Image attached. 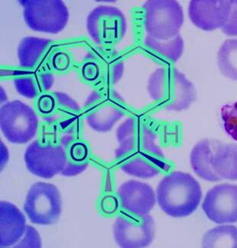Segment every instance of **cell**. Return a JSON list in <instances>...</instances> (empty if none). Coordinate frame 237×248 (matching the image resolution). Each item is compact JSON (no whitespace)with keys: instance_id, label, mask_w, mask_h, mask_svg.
Masks as SVG:
<instances>
[{"instance_id":"1","label":"cell","mask_w":237,"mask_h":248,"mask_svg":"<svg viewBox=\"0 0 237 248\" xmlns=\"http://www.w3.org/2000/svg\"><path fill=\"white\" fill-rule=\"evenodd\" d=\"M156 135L139 117L132 116L117 131L118 148L115 160L126 174L137 178L150 179L168 169L166 156L155 144Z\"/></svg>"},{"instance_id":"2","label":"cell","mask_w":237,"mask_h":248,"mask_svg":"<svg viewBox=\"0 0 237 248\" xmlns=\"http://www.w3.org/2000/svg\"><path fill=\"white\" fill-rule=\"evenodd\" d=\"M157 202L166 215L185 217L194 213L202 200V189L190 173L175 171L164 176L156 188Z\"/></svg>"},{"instance_id":"3","label":"cell","mask_w":237,"mask_h":248,"mask_svg":"<svg viewBox=\"0 0 237 248\" xmlns=\"http://www.w3.org/2000/svg\"><path fill=\"white\" fill-rule=\"evenodd\" d=\"M149 96L168 111L182 112L198 98L195 86L176 67L164 66L154 70L147 85Z\"/></svg>"},{"instance_id":"4","label":"cell","mask_w":237,"mask_h":248,"mask_svg":"<svg viewBox=\"0 0 237 248\" xmlns=\"http://www.w3.org/2000/svg\"><path fill=\"white\" fill-rule=\"evenodd\" d=\"M37 109L46 124L56 133L79 135L83 127V108L68 94L47 93L37 100Z\"/></svg>"},{"instance_id":"5","label":"cell","mask_w":237,"mask_h":248,"mask_svg":"<svg viewBox=\"0 0 237 248\" xmlns=\"http://www.w3.org/2000/svg\"><path fill=\"white\" fill-rule=\"evenodd\" d=\"M126 101L112 87H98L86 98L83 113L89 127L97 132H108L124 117Z\"/></svg>"},{"instance_id":"6","label":"cell","mask_w":237,"mask_h":248,"mask_svg":"<svg viewBox=\"0 0 237 248\" xmlns=\"http://www.w3.org/2000/svg\"><path fill=\"white\" fill-rule=\"evenodd\" d=\"M61 136H41L25 150V166L28 170L40 178L51 179L62 173L66 156L61 143Z\"/></svg>"},{"instance_id":"7","label":"cell","mask_w":237,"mask_h":248,"mask_svg":"<svg viewBox=\"0 0 237 248\" xmlns=\"http://www.w3.org/2000/svg\"><path fill=\"white\" fill-rule=\"evenodd\" d=\"M147 35L168 41L180 34L185 22L183 8L175 0H149L142 5Z\"/></svg>"},{"instance_id":"8","label":"cell","mask_w":237,"mask_h":248,"mask_svg":"<svg viewBox=\"0 0 237 248\" xmlns=\"http://www.w3.org/2000/svg\"><path fill=\"white\" fill-rule=\"evenodd\" d=\"M23 18L29 29L38 32L56 34L68 23L70 13L61 0H20Z\"/></svg>"},{"instance_id":"9","label":"cell","mask_w":237,"mask_h":248,"mask_svg":"<svg viewBox=\"0 0 237 248\" xmlns=\"http://www.w3.org/2000/svg\"><path fill=\"white\" fill-rule=\"evenodd\" d=\"M0 126L9 142L26 144L37 135L38 116L31 106L19 100L8 102L0 108Z\"/></svg>"},{"instance_id":"10","label":"cell","mask_w":237,"mask_h":248,"mask_svg":"<svg viewBox=\"0 0 237 248\" xmlns=\"http://www.w3.org/2000/svg\"><path fill=\"white\" fill-rule=\"evenodd\" d=\"M82 78L87 83L100 87H112L124 73V63L115 50L108 47L90 50L81 64Z\"/></svg>"},{"instance_id":"11","label":"cell","mask_w":237,"mask_h":248,"mask_svg":"<svg viewBox=\"0 0 237 248\" xmlns=\"http://www.w3.org/2000/svg\"><path fill=\"white\" fill-rule=\"evenodd\" d=\"M24 211L33 223L51 225L58 222L62 212L61 192L54 184L37 182L28 192Z\"/></svg>"},{"instance_id":"12","label":"cell","mask_w":237,"mask_h":248,"mask_svg":"<svg viewBox=\"0 0 237 248\" xmlns=\"http://www.w3.org/2000/svg\"><path fill=\"white\" fill-rule=\"evenodd\" d=\"M86 29L96 44L102 47H113L124 38L127 22L125 15L118 8L100 6L87 16Z\"/></svg>"},{"instance_id":"13","label":"cell","mask_w":237,"mask_h":248,"mask_svg":"<svg viewBox=\"0 0 237 248\" xmlns=\"http://www.w3.org/2000/svg\"><path fill=\"white\" fill-rule=\"evenodd\" d=\"M113 237L122 248L149 247L154 240L155 224L150 215L136 216L122 211L113 225Z\"/></svg>"},{"instance_id":"14","label":"cell","mask_w":237,"mask_h":248,"mask_svg":"<svg viewBox=\"0 0 237 248\" xmlns=\"http://www.w3.org/2000/svg\"><path fill=\"white\" fill-rule=\"evenodd\" d=\"M202 209L214 223L237 222V186L223 184L211 188L205 196Z\"/></svg>"},{"instance_id":"15","label":"cell","mask_w":237,"mask_h":248,"mask_svg":"<svg viewBox=\"0 0 237 248\" xmlns=\"http://www.w3.org/2000/svg\"><path fill=\"white\" fill-rule=\"evenodd\" d=\"M234 1L192 0L188 6L190 21L196 27L212 31L223 27L230 16Z\"/></svg>"},{"instance_id":"16","label":"cell","mask_w":237,"mask_h":248,"mask_svg":"<svg viewBox=\"0 0 237 248\" xmlns=\"http://www.w3.org/2000/svg\"><path fill=\"white\" fill-rule=\"evenodd\" d=\"M123 212L136 216L149 214L156 204V192L149 184L137 180L125 182L117 190Z\"/></svg>"},{"instance_id":"17","label":"cell","mask_w":237,"mask_h":248,"mask_svg":"<svg viewBox=\"0 0 237 248\" xmlns=\"http://www.w3.org/2000/svg\"><path fill=\"white\" fill-rule=\"evenodd\" d=\"M54 47L55 45L51 40L25 37L17 48L20 67L25 70L49 67L51 58L55 50Z\"/></svg>"},{"instance_id":"18","label":"cell","mask_w":237,"mask_h":248,"mask_svg":"<svg viewBox=\"0 0 237 248\" xmlns=\"http://www.w3.org/2000/svg\"><path fill=\"white\" fill-rule=\"evenodd\" d=\"M54 83L53 73L49 67L20 71L14 78L17 92L28 99H35L47 93Z\"/></svg>"},{"instance_id":"19","label":"cell","mask_w":237,"mask_h":248,"mask_svg":"<svg viewBox=\"0 0 237 248\" xmlns=\"http://www.w3.org/2000/svg\"><path fill=\"white\" fill-rule=\"evenodd\" d=\"M27 228L25 216L14 204L0 202V247L9 248L22 239Z\"/></svg>"},{"instance_id":"20","label":"cell","mask_w":237,"mask_h":248,"mask_svg":"<svg viewBox=\"0 0 237 248\" xmlns=\"http://www.w3.org/2000/svg\"><path fill=\"white\" fill-rule=\"evenodd\" d=\"M61 143L66 156V164L62 176H74L85 172L88 167V146L79 138V135H66L61 136Z\"/></svg>"},{"instance_id":"21","label":"cell","mask_w":237,"mask_h":248,"mask_svg":"<svg viewBox=\"0 0 237 248\" xmlns=\"http://www.w3.org/2000/svg\"><path fill=\"white\" fill-rule=\"evenodd\" d=\"M215 144L209 139L197 143L190 152V163L193 171L200 178L208 182H218L220 178L212 168V156Z\"/></svg>"},{"instance_id":"22","label":"cell","mask_w":237,"mask_h":248,"mask_svg":"<svg viewBox=\"0 0 237 248\" xmlns=\"http://www.w3.org/2000/svg\"><path fill=\"white\" fill-rule=\"evenodd\" d=\"M211 164L221 180H237V144H216Z\"/></svg>"},{"instance_id":"23","label":"cell","mask_w":237,"mask_h":248,"mask_svg":"<svg viewBox=\"0 0 237 248\" xmlns=\"http://www.w3.org/2000/svg\"><path fill=\"white\" fill-rule=\"evenodd\" d=\"M144 45L153 58L165 63L178 62L182 58L185 49V42L181 34L168 41H158L146 35Z\"/></svg>"},{"instance_id":"24","label":"cell","mask_w":237,"mask_h":248,"mask_svg":"<svg viewBox=\"0 0 237 248\" xmlns=\"http://www.w3.org/2000/svg\"><path fill=\"white\" fill-rule=\"evenodd\" d=\"M202 247L237 248V227L223 224L210 229L203 236Z\"/></svg>"},{"instance_id":"25","label":"cell","mask_w":237,"mask_h":248,"mask_svg":"<svg viewBox=\"0 0 237 248\" xmlns=\"http://www.w3.org/2000/svg\"><path fill=\"white\" fill-rule=\"evenodd\" d=\"M218 66L221 74L231 80L237 81V39L225 41L218 52Z\"/></svg>"},{"instance_id":"26","label":"cell","mask_w":237,"mask_h":248,"mask_svg":"<svg viewBox=\"0 0 237 248\" xmlns=\"http://www.w3.org/2000/svg\"><path fill=\"white\" fill-rule=\"evenodd\" d=\"M220 115L226 133L237 141V101L222 106Z\"/></svg>"},{"instance_id":"27","label":"cell","mask_w":237,"mask_h":248,"mask_svg":"<svg viewBox=\"0 0 237 248\" xmlns=\"http://www.w3.org/2000/svg\"><path fill=\"white\" fill-rule=\"evenodd\" d=\"M71 58L65 50H54L49 62L51 70L63 73L70 68Z\"/></svg>"},{"instance_id":"28","label":"cell","mask_w":237,"mask_h":248,"mask_svg":"<svg viewBox=\"0 0 237 248\" xmlns=\"http://www.w3.org/2000/svg\"><path fill=\"white\" fill-rule=\"evenodd\" d=\"M14 248H42V239L33 226L27 225L23 237Z\"/></svg>"},{"instance_id":"29","label":"cell","mask_w":237,"mask_h":248,"mask_svg":"<svg viewBox=\"0 0 237 248\" xmlns=\"http://www.w3.org/2000/svg\"><path fill=\"white\" fill-rule=\"evenodd\" d=\"M221 30L227 36H237V6L234 3L230 16L226 20V23L221 28Z\"/></svg>"},{"instance_id":"30","label":"cell","mask_w":237,"mask_h":248,"mask_svg":"<svg viewBox=\"0 0 237 248\" xmlns=\"http://www.w3.org/2000/svg\"><path fill=\"white\" fill-rule=\"evenodd\" d=\"M234 5H235V6H237V1H234Z\"/></svg>"}]
</instances>
